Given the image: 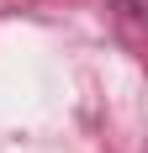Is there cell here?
Returning a JSON list of instances; mask_svg holds the SVG:
<instances>
[{"label": "cell", "instance_id": "obj_1", "mask_svg": "<svg viewBox=\"0 0 148 153\" xmlns=\"http://www.w3.org/2000/svg\"><path fill=\"white\" fill-rule=\"evenodd\" d=\"M117 5H122L127 16H143V0H117Z\"/></svg>", "mask_w": 148, "mask_h": 153}]
</instances>
